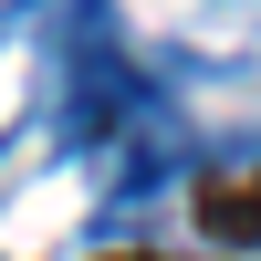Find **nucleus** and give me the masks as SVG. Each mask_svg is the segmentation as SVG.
<instances>
[{
    "label": "nucleus",
    "instance_id": "nucleus-1",
    "mask_svg": "<svg viewBox=\"0 0 261 261\" xmlns=\"http://www.w3.org/2000/svg\"><path fill=\"white\" fill-rule=\"evenodd\" d=\"M199 230H209V241H261V167L199 188Z\"/></svg>",
    "mask_w": 261,
    "mask_h": 261
},
{
    "label": "nucleus",
    "instance_id": "nucleus-2",
    "mask_svg": "<svg viewBox=\"0 0 261 261\" xmlns=\"http://www.w3.org/2000/svg\"><path fill=\"white\" fill-rule=\"evenodd\" d=\"M125 261H157V251H125Z\"/></svg>",
    "mask_w": 261,
    "mask_h": 261
}]
</instances>
